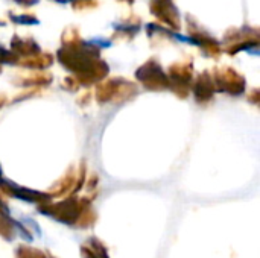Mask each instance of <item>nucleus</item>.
Listing matches in <instances>:
<instances>
[{"label": "nucleus", "mask_w": 260, "mask_h": 258, "mask_svg": "<svg viewBox=\"0 0 260 258\" xmlns=\"http://www.w3.org/2000/svg\"><path fill=\"white\" fill-rule=\"evenodd\" d=\"M6 56H9V53H8V52H5L3 49H0V62H2V61H5V59H6Z\"/></svg>", "instance_id": "1"}]
</instances>
